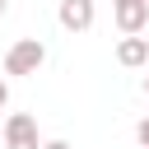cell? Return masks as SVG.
<instances>
[{"instance_id":"52a82bcc","label":"cell","mask_w":149,"mask_h":149,"mask_svg":"<svg viewBox=\"0 0 149 149\" xmlns=\"http://www.w3.org/2000/svg\"><path fill=\"white\" fill-rule=\"evenodd\" d=\"M5 107H9V84L0 79V112H5ZM0 121H5V116H0Z\"/></svg>"},{"instance_id":"7a4b0ae2","label":"cell","mask_w":149,"mask_h":149,"mask_svg":"<svg viewBox=\"0 0 149 149\" xmlns=\"http://www.w3.org/2000/svg\"><path fill=\"white\" fill-rule=\"evenodd\" d=\"M0 144H5V149H42L37 121H33L28 112H9V116L0 121Z\"/></svg>"},{"instance_id":"30bf717a","label":"cell","mask_w":149,"mask_h":149,"mask_svg":"<svg viewBox=\"0 0 149 149\" xmlns=\"http://www.w3.org/2000/svg\"><path fill=\"white\" fill-rule=\"evenodd\" d=\"M112 5H126V0H112Z\"/></svg>"},{"instance_id":"5b68a950","label":"cell","mask_w":149,"mask_h":149,"mask_svg":"<svg viewBox=\"0 0 149 149\" xmlns=\"http://www.w3.org/2000/svg\"><path fill=\"white\" fill-rule=\"evenodd\" d=\"M116 61H121L126 70L144 65V61H149V37H121V47H116Z\"/></svg>"},{"instance_id":"ba28073f","label":"cell","mask_w":149,"mask_h":149,"mask_svg":"<svg viewBox=\"0 0 149 149\" xmlns=\"http://www.w3.org/2000/svg\"><path fill=\"white\" fill-rule=\"evenodd\" d=\"M42 149H70V140H47Z\"/></svg>"},{"instance_id":"277c9868","label":"cell","mask_w":149,"mask_h":149,"mask_svg":"<svg viewBox=\"0 0 149 149\" xmlns=\"http://www.w3.org/2000/svg\"><path fill=\"white\" fill-rule=\"evenodd\" d=\"M116 28H121L126 37H140V33L149 28V0H126V5H116Z\"/></svg>"},{"instance_id":"8fae6325","label":"cell","mask_w":149,"mask_h":149,"mask_svg":"<svg viewBox=\"0 0 149 149\" xmlns=\"http://www.w3.org/2000/svg\"><path fill=\"white\" fill-rule=\"evenodd\" d=\"M144 93H149V79H144Z\"/></svg>"},{"instance_id":"9c48e42d","label":"cell","mask_w":149,"mask_h":149,"mask_svg":"<svg viewBox=\"0 0 149 149\" xmlns=\"http://www.w3.org/2000/svg\"><path fill=\"white\" fill-rule=\"evenodd\" d=\"M5 9H9V0H0V19H5Z\"/></svg>"},{"instance_id":"7c38bea8","label":"cell","mask_w":149,"mask_h":149,"mask_svg":"<svg viewBox=\"0 0 149 149\" xmlns=\"http://www.w3.org/2000/svg\"><path fill=\"white\" fill-rule=\"evenodd\" d=\"M0 149H5V144H0Z\"/></svg>"},{"instance_id":"3957f363","label":"cell","mask_w":149,"mask_h":149,"mask_svg":"<svg viewBox=\"0 0 149 149\" xmlns=\"http://www.w3.org/2000/svg\"><path fill=\"white\" fill-rule=\"evenodd\" d=\"M56 19H61V28H65V33H88V28H93V19H98V5H93V0H61Z\"/></svg>"},{"instance_id":"6da1fadb","label":"cell","mask_w":149,"mask_h":149,"mask_svg":"<svg viewBox=\"0 0 149 149\" xmlns=\"http://www.w3.org/2000/svg\"><path fill=\"white\" fill-rule=\"evenodd\" d=\"M47 61V47L37 37H19L9 51H5V74H37Z\"/></svg>"},{"instance_id":"8992f818","label":"cell","mask_w":149,"mask_h":149,"mask_svg":"<svg viewBox=\"0 0 149 149\" xmlns=\"http://www.w3.org/2000/svg\"><path fill=\"white\" fill-rule=\"evenodd\" d=\"M135 135H140V144H144V149H149V116H144V121H140V126H135Z\"/></svg>"}]
</instances>
